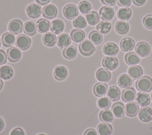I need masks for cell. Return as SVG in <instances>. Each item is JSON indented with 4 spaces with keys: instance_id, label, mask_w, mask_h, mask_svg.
Here are the masks:
<instances>
[{
    "instance_id": "obj_1",
    "label": "cell",
    "mask_w": 152,
    "mask_h": 135,
    "mask_svg": "<svg viewBox=\"0 0 152 135\" xmlns=\"http://www.w3.org/2000/svg\"><path fill=\"white\" fill-rule=\"evenodd\" d=\"M135 86L138 90L148 92L152 89V79L149 76H144L136 81Z\"/></svg>"
},
{
    "instance_id": "obj_2",
    "label": "cell",
    "mask_w": 152,
    "mask_h": 135,
    "mask_svg": "<svg viewBox=\"0 0 152 135\" xmlns=\"http://www.w3.org/2000/svg\"><path fill=\"white\" fill-rule=\"evenodd\" d=\"M79 50L83 55L88 56L92 54L96 49L92 42L88 40H85L80 44Z\"/></svg>"
},
{
    "instance_id": "obj_3",
    "label": "cell",
    "mask_w": 152,
    "mask_h": 135,
    "mask_svg": "<svg viewBox=\"0 0 152 135\" xmlns=\"http://www.w3.org/2000/svg\"><path fill=\"white\" fill-rule=\"evenodd\" d=\"M63 14L67 19H75V17L78 15V9L76 5L72 4H69L64 7Z\"/></svg>"
},
{
    "instance_id": "obj_4",
    "label": "cell",
    "mask_w": 152,
    "mask_h": 135,
    "mask_svg": "<svg viewBox=\"0 0 152 135\" xmlns=\"http://www.w3.org/2000/svg\"><path fill=\"white\" fill-rule=\"evenodd\" d=\"M30 44L31 40L30 37L25 34H20L15 39V46L21 50H25L28 49Z\"/></svg>"
},
{
    "instance_id": "obj_5",
    "label": "cell",
    "mask_w": 152,
    "mask_h": 135,
    "mask_svg": "<svg viewBox=\"0 0 152 135\" xmlns=\"http://www.w3.org/2000/svg\"><path fill=\"white\" fill-rule=\"evenodd\" d=\"M135 50L140 56L145 57L150 54L151 52V47L147 42L140 41L136 45Z\"/></svg>"
},
{
    "instance_id": "obj_6",
    "label": "cell",
    "mask_w": 152,
    "mask_h": 135,
    "mask_svg": "<svg viewBox=\"0 0 152 135\" xmlns=\"http://www.w3.org/2000/svg\"><path fill=\"white\" fill-rule=\"evenodd\" d=\"M115 11L113 8L107 6L102 7L99 10V15L100 18L106 21H109L112 20L114 17Z\"/></svg>"
},
{
    "instance_id": "obj_7",
    "label": "cell",
    "mask_w": 152,
    "mask_h": 135,
    "mask_svg": "<svg viewBox=\"0 0 152 135\" xmlns=\"http://www.w3.org/2000/svg\"><path fill=\"white\" fill-rule=\"evenodd\" d=\"M103 66L109 70L115 69L118 66V60L116 57L114 56H106L103 59Z\"/></svg>"
},
{
    "instance_id": "obj_8",
    "label": "cell",
    "mask_w": 152,
    "mask_h": 135,
    "mask_svg": "<svg viewBox=\"0 0 152 135\" xmlns=\"http://www.w3.org/2000/svg\"><path fill=\"white\" fill-rule=\"evenodd\" d=\"M26 11L29 17L36 18L39 17L42 13V7L38 4L33 3L27 7Z\"/></svg>"
},
{
    "instance_id": "obj_9",
    "label": "cell",
    "mask_w": 152,
    "mask_h": 135,
    "mask_svg": "<svg viewBox=\"0 0 152 135\" xmlns=\"http://www.w3.org/2000/svg\"><path fill=\"white\" fill-rule=\"evenodd\" d=\"M58 12L56 7L52 4H48L45 5L42 9L43 16L48 19H52L55 18Z\"/></svg>"
},
{
    "instance_id": "obj_10",
    "label": "cell",
    "mask_w": 152,
    "mask_h": 135,
    "mask_svg": "<svg viewBox=\"0 0 152 135\" xmlns=\"http://www.w3.org/2000/svg\"><path fill=\"white\" fill-rule=\"evenodd\" d=\"M7 57L11 62H17L21 56V52L18 47H11L7 50Z\"/></svg>"
},
{
    "instance_id": "obj_11",
    "label": "cell",
    "mask_w": 152,
    "mask_h": 135,
    "mask_svg": "<svg viewBox=\"0 0 152 135\" xmlns=\"http://www.w3.org/2000/svg\"><path fill=\"white\" fill-rule=\"evenodd\" d=\"M23 28L22 21L18 19L12 20L8 24L9 31L14 34H19L21 33Z\"/></svg>"
},
{
    "instance_id": "obj_12",
    "label": "cell",
    "mask_w": 152,
    "mask_h": 135,
    "mask_svg": "<svg viewBox=\"0 0 152 135\" xmlns=\"http://www.w3.org/2000/svg\"><path fill=\"white\" fill-rule=\"evenodd\" d=\"M138 117L143 122H148L152 120V109L148 107H142L138 112Z\"/></svg>"
},
{
    "instance_id": "obj_13",
    "label": "cell",
    "mask_w": 152,
    "mask_h": 135,
    "mask_svg": "<svg viewBox=\"0 0 152 135\" xmlns=\"http://www.w3.org/2000/svg\"><path fill=\"white\" fill-rule=\"evenodd\" d=\"M65 27L64 22L60 19H55L50 23V30L55 34H59L64 30Z\"/></svg>"
},
{
    "instance_id": "obj_14",
    "label": "cell",
    "mask_w": 152,
    "mask_h": 135,
    "mask_svg": "<svg viewBox=\"0 0 152 135\" xmlns=\"http://www.w3.org/2000/svg\"><path fill=\"white\" fill-rule=\"evenodd\" d=\"M68 75V70L64 66H56L53 70V76L58 81L64 80Z\"/></svg>"
},
{
    "instance_id": "obj_15",
    "label": "cell",
    "mask_w": 152,
    "mask_h": 135,
    "mask_svg": "<svg viewBox=\"0 0 152 135\" xmlns=\"http://www.w3.org/2000/svg\"><path fill=\"white\" fill-rule=\"evenodd\" d=\"M139 106L135 102H129L125 107V111L129 117H135L139 112Z\"/></svg>"
},
{
    "instance_id": "obj_16",
    "label": "cell",
    "mask_w": 152,
    "mask_h": 135,
    "mask_svg": "<svg viewBox=\"0 0 152 135\" xmlns=\"http://www.w3.org/2000/svg\"><path fill=\"white\" fill-rule=\"evenodd\" d=\"M135 41L131 37L124 38L121 43L120 47L124 52H129L133 50L135 47Z\"/></svg>"
},
{
    "instance_id": "obj_17",
    "label": "cell",
    "mask_w": 152,
    "mask_h": 135,
    "mask_svg": "<svg viewBox=\"0 0 152 135\" xmlns=\"http://www.w3.org/2000/svg\"><path fill=\"white\" fill-rule=\"evenodd\" d=\"M118 52V47L114 43H107L103 47V53L107 56H115Z\"/></svg>"
},
{
    "instance_id": "obj_18",
    "label": "cell",
    "mask_w": 152,
    "mask_h": 135,
    "mask_svg": "<svg viewBox=\"0 0 152 135\" xmlns=\"http://www.w3.org/2000/svg\"><path fill=\"white\" fill-rule=\"evenodd\" d=\"M96 78L100 82H108L111 78V73L106 69L100 68L96 73Z\"/></svg>"
},
{
    "instance_id": "obj_19",
    "label": "cell",
    "mask_w": 152,
    "mask_h": 135,
    "mask_svg": "<svg viewBox=\"0 0 152 135\" xmlns=\"http://www.w3.org/2000/svg\"><path fill=\"white\" fill-rule=\"evenodd\" d=\"M136 96V91L132 88H127L122 92V99L124 102L134 101Z\"/></svg>"
},
{
    "instance_id": "obj_20",
    "label": "cell",
    "mask_w": 152,
    "mask_h": 135,
    "mask_svg": "<svg viewBox=\"0 0 152 135\" xmlns=\"http://www.w3.org/2000/svg\"><path fill=\"white\" fill-rule=\"evenodd\" d=\"M56 43L60 48H65L71 43V39L68 34L62 33L57 37Z\"/></svg>"
},
{
    "instance_id": "obj_21",
    "label": "cell",
    "mask_w": 152,
    "mask_h": 135,
    "mask_svg": "<svg viewBox=\"0 0 152 135\" xmlns=\"http://www.w3.org/2000/svg\"><path fill=\"white\" fill-rule=\"evenodd\" d=\"M107 85L104 83H97L93 87V92L98 97H102L106 94L107 91Z\"/></svg>"
},
{
    "instance_id": "obj_22",
    "label": "cell",
    "mask_w": 152,
    "mask_h": 135,
    "mask_svg": "<svg viewBox=\"0 0 152 135\" xmlns=\"http://www.w3.org/2000/svg\"><path fill=\"white\" fill-rule=\"evenodd\" d=\"M50 27V22L45 18H40L36 22V28L40 33H47Z\"/></svg>"
},
{
    "instance_id": "obj_23",
    "label": "cell",
    "mask_w": 152,
    "mask_h": 135,
    "mask_svg": "<svg viewBox=\"0 0 152 135\" xmlns=\"http://www.w3.org/2000/svg\"><path fill=\"white\" fill-rule=\"evenodd\" d=\"M56 37L53 33L47 32L43 35L42 40L45 45L48 47L53 46L56 42Z\"/></svg>"
},
{
    "instance_id": "obj_24",
    "label": "cell",
    "mask_w": 152,
    "mask_h": 135,
    "mask_svg": "<svg viewBox=\"0 0 152 135\" xmlns=\"http://www.w3.org/2000/svg\"><path fill=\"white\" fill-rule=\"evenodd\" d=\"M70 36L72 40L75 43H79L83 41L86 34L84 31L79 29H74L71 31Z\"/></svg>"
},
{
    "instance_id": "obj_25",
    "label": "cell",
    "mask_w": 152,
    "mask_h": 135,
    "mask_svg": "<svg viewBox=\"0 0 152 135\" xmlns=\"http://www.w3.org/2000/svg\"><path fill=\"white\" fill-rule=\"evenodd\" d=\"M128 75L134 79L140 78L143 74V70L141 66L137 65H133L131 66L128 70Z\"/></svg>"
},
{
    "instance_id": "obj_26",
    "label": "cell",
    "mask_w": 152,
    "mask_h": 135,
    "mask_svg": "<svg viewBox=\"0 0 152 135\" xmlns=\"http://www.w3.org/2000/svg\"><path fill=\"white\" fill-rule=\"evenodd\" d=\"M135 100L138 105L141 107L147 106L150 102V96L145 92H138Z\"/></svg>"
},
{
    "instance_id": "obj_27",
    "label": "cell",
    "mask_w": 152,
    "mask_h": 135,
    "mask_svg": "<svg viewBox=\"0 0 152 135\" xmlns=\"http://www.w3.org/2000/svg\"><path fill=\"white\" fill-rule=\"evenodd\" d=\"M107 97L112 101H117L120 99L121 91L120 89L116 86H111L109 87L107 92Z\"/></svg>"
},
{
    "instance_id": "obj_28",
    "label": "cell",
    "mask_w": 152,
    "mask_h": 135,
    "mask_svg": "<svg viewBox=\"0 0 152 135\" xmlns=\"http://www.w3.org/2000/svg\"><path fill=\"white\" fill-rule=\"evenodd\" d=\"M112 111L115 117L117 118L122 117L125 114V106L122 102L115 103L112 107Z\"/></svg>"
},
{
    "instance_id": "obj_29",
    "label": "cell",
    "mask_w": 152,
    "mask_h": 135,
    "mask_svg": "<svg viewBox=\"0 0 152 135\" xmlns=\"http://www.w3.org/2000/svg\"><path fill=\"white\" fill-rule=\"evenodd\" d=\"M97 130L99 135H110L113 131V128L110 124L104 123L98 125Z\"/></svg>"
},
{
    "instance_id": "obj_30",
    "label": "cell",
    "mask_w": 152,
    "mask_h": 135,
    "mask_svg": "<svg viewBox=\"0 0 152 135\" xmlns=\"http://www.w3.org/2000/svg\"><path fill=\"white\" fill-rule=\"evenodd\" d=\"M118 83L121 88H127L132 85V80L127 74H122L119 77Z\"/></svg>"
},
{
    "instance_id": "obj_31",
    "label": "cell",
    "mask_w": 152,
    "mask_h": 135,
    "mask_svg": "<svg viewBox=\"0 0 152 135\" xmlns=\"http://www.w3.org/2000/svg\"><path fill=\"white\" fill-rule=\"evenodd\" d=\"M2 44L5 47H11L14 45L15 42V36L11 33H5L1 37Z\"/></svg>"
},
{
    "instance_id": "obj_32",
    "label": "cell",
    "mask_w": 152,
    "mask_h": 135,
    "mask_svg": "<svg viewBox=\"0 0 152 135\" xmlns=\"http://www.w3.org/2000/svg\"><path fill=\"white\" fill-rule=\"evenodd\" d=\"M132 15V11L129 8H119L117 12V17L118 18L122 21L128 20Z\"/></svg>"
},
{
    "instance_id": "obj_33",
    "label": "cell",
    "mask_w": 152,
    "mask_h": 135,
    "mask_svg": "<svg viewBox=\"0 0 152 135\" xmlns=\"http://www.w3.org/2000/svg\"><path fill=\"white\" fill-rule=\"evenodd\" d=\"M36 25L33 21H27L24 24L23 31L28 36H33L36 33Z\"/></svg>"
},
{
    "instance_id": "obj_34",
    "label": "cell",
    "mask_w": 152,
    "mask_h": 135,
    "mask_svg": "<svg viewBox=\"0 0 152 135\" xmlns=\"http://www.w3.org/2000/svg\"><path fill=\"white\" fill-rule=\"evenodd\" d=\"M125 60L129 65H135L140 62V57L135 52H131L125 54Z\"/></svg>"
},
{
    "instance_id": "obj_35",
    "label": "cell",
    "mask_w": 152,
    "mask_h": 135,
    "mask_svg": "<svg viewBox=\"0 0 152 135\" xmlns=\"http://www.w3.org/2000/svg\"><path fill=\"white\" fill-rule=\"evenodd\" d=\"M86 18L88 24L94 25L99 22L100 15L96 11H93L86 14Z\"/></svg>"
},
{
    "instance_id": "obj_36",
    "label": "cell",
    "mask_w": 152,
    "mask_h": 135,
    "mask_svg": "<svg viewBox=\"0 0 152 135\" xmlns=\"http://www.w3.org/2000/svg\"><path fill=\"white\" fill-rule=\"evenodd\" d=\"M77 54V50L75 46H69L65 48L62 51V54L64 57L67 59H74Z\"/></svg>"
},
{
    "instance_id": "obj_37",
    "label": "cell",
    "mask_w": 152,
    "mask_h": 135,
    "mask_svg": "<svg viewBox=\"0 0 152 135\" xmlns=\"http://www.w3.org/2000/svg\"><path fill=\"white\" fill-rule=\"evenodd\" d=\"M99 119L101 121L104 123H111L113 120V115L109 110L106 109L100 112Z\"/></svg>"
},
{
    "instance_id": "obj_38",
    "label": "cell",
    "mask_w": 152,
    "mask_h": 135,
    "mask_svg": "<svg viewBox=\"0 0 152 135\" xmlns=\"http://www.w3.org/2000/svg\"><path fill=\"white\" fill-rule=\"evenodd\" d=\"M13 76V69L9 66H2L0 68V77L3 79L7 80Z\"/></svg>"
},
{
    "instance_id": "obj_39",
    "label": "cell",
    "mask_w": 152,
    "mask_h": 135,
    "mask_svg": "<svg viewBox=\"0 0 152 135\" xmlns=\"http://www.w3.org/2000/svg\"><path fill=\"white\" fill-rule=\"evenodd\" d=\"M129 24L123 21H118L115 24V30L119 34H125L129 31Z\"/></svg>"
},
{
    "instance_id": "obj_40",
    "label": "cell",
    "mask_w": 152,
    "mask_h": 135,
    "mask_svg": "<svg viewBox=\"0 0 152 135\" xmlns=\"http://www.w3.org/2000/svg\"><path fill=\"white\" fill-rule=\"evenodd\" d=\"M111 24L106 21H101L96 25V29L97 31L102 34H106L109 33L111 30Z\"/></svg>"
},
{
    "instance_id": "obj_41",
    "label": "cell",
    "mask_w": 152,
    "mask_h": 135,
    "mask_svg": "<svg viewBox=\"0 0 152 135\" xmlns=\"http://www.w3.org/2000/svg\"><path fill=\"white\" fill-rule=\"evenodd\" d=\"M88 38L91 42L96 45L100 44L103 40V36L102 34L96 30H93L90 33Z\"/></svg>"
},
{
    "instance_id": "obj_42",
    "label": "cell",
    "mask_w": 152,
    "mask_h": 135,
    "mask_svg": "<svg viewBox=\"0 0 152 135\" xmlns=\"http://www.w3.org/2000/svg\"><path fill=\"white\" fill-rule=\"evenodd\" d=\"M74 27L77 29L84 28L87 25V22L86 19L82 16H78L77 18H75L72 22Z\"/></svg>"
},
{
    "instance_id": "obj_43",
    "label": "cell",
    "mask_w": 152,
    "mask_h": 135,
    "mask_svg": "<svg viewBox=\"0 0 152 135\" xmlns=\"http://www.w3.org/2000/svg\"><path fill=\"white\" fill-rule=\"evenodd\" d=\"M78 9L82 14H87L91 9V5L87 1H82L78 4Z\"/></svg>"
},
{
    "instance_id": "obj_44",
    "label": "cell",
    "mask_w": 152,
    "mask_h": 135,
    "mask_svg": "<svg viewBox=\"0 0 152 135\" xmlns=\"http://www.w3.org/2000/svg\"><path fill=\"white\" fill-rule=\"evenodd\" d=\"M97 105L101 109L106 110L111 106V102L107 97H101L97 100Z\"/></svg>"
},
{
    "instance_id": "obj_45",
    "label": "cell",
    "mask_w": 152,
    "mask_h": 135,
    "mask_svg": "<svg viewBox=\"0 0 152 135\" xmlns=\"http://www.w3.org/2000/svg\"><path fill=\"white\" fill-rule=\"evenodd\" d=\"M143 24L148 29H152V14H148L143 18Z\"/></svg>"
},
{
    "instance_id": "obj_46",
    "label": "cell",
    "mask_w": 152,
    "mask_h": 135,
    "mask_svg": "<svg viewBox=\"0 0 152 135\" xmlns=\"http://www.w3.org/2000/svg\"><path fill=\"white\" fill-rule=\"evenodd\" d=\"M10 135H25V133L21 128L17 127L11 131Z\"/></svg>"
},
{
    "instance_id": "obj_47",
    "label": "cell",
    "mask_w": 152,
    "mask_h": 135,
    "mask_svg": "<svg viewBox=\"0 0 152 135\" xmlns=\"http://www.w3.org/2000/svg\"><path fill=\"white\" fill-rule=\"evenodd\" d=\"M131 2L132 0H117V4L120 7H128Z\"/></svg>"
},
{
    "instance_id": "obj_48",
    "label": "cell",
    "mask_w": 152,
    "mask_h": 135,
    "mask_svg": "<svg viewBox=\"0 0 152 135\" xmlns=\"http://www.w3.org/2000/svg\"><path fill=\"white\" fill-rule=\"evenodd\" d=\"M7 62V54L6 53L0 49V65L5 63Z\"/></svg>"
},
{
    "instance_id": "obj_49",
    "label": "cell",
    "mask_w": 152,
    "mask_h": 135,
    "mask_svg": "<svg viewBox=\"0 0 152 135\" xmlns=\"http://www.w3.org/2000/svg\"><path fill=\"white\" fill-rule=\"evenodd\" d=\"M84 135H99L97 131L94 128H88L86 130Z\"/></svg>"
},
{
    "instance_id": "obj_50",
    "label": "cell",
    "mask_w": 152,
    "mask_h": 135,
    "mask_svg": "<svg viewBox=\"0 0 152 135\" xmlns=\"http://www.w3.org/2000/svg\"><path fill=\"white\" fill-rule=\"evenodd\" d=\"M101 2L106 5H109V6H113L115 5L116 0H100Z\"/></svg>"
},
{
    "instance_id": "obj_51",
    "label": "cell",
    "mask_w": 152,
    "mask_h": 135,
    "mask_svg": "<svg viewBox=\"0 0 152 135\" xmlns=\"http://www.w3.org/2000/svg\"><path fill=\"white\" fill-rule=\"evenodd\" d=\"M146 0H133V3L137 6H141L145 4Z\"/></svg>"
},
{
    "instance_id": "obj_52",
    "label": "cell",
    "mask_w": 152,
    "mask_h": 135,
    "mask_svg": "<svg viewBox=\"0 0 152 135\" xmlns=\"http://www.w3.org/2000/svg\"><path fill=\"white\" fill-rule=\"evenodd\" d=\"M50 0H36V2L41 5H45L48 4Z\"/></svg>"
},
{
    "instance_id": "obj_53",
    "label": "cell",
    "mask_w": 152,
    "mask_h": 135,
    "mask_svg": "<svg viewBox=\"0 0 152 135\" xmlns=\"http://www.w3.org/2000/svg\"><path fill=\"white\" fill-rule=\"evenodd\" d=\"M4 127V122L2 118L0 117V131H1Z\"/></svg>"
},
{
    "instance_id": "obj_54",
    "label": "cell",
    "mask_w": 152,
    "mask_h": 135,
    "mask_svg": "<svg viewBox=\"0 0 152 135\" xmlns=\"http://www.w3.org/2000/svg\"><path fill=\"white\" fill-rule=\"evenodd\" d=\"M3 86V82L0 79V90H1V89L2 88Z\"/></svg>"
},
{
    "instance_id": "obj_55",
    "label": "cell",
    "mask_w": 152,
    "mask_h": 135,
    "mask_svg": "<svg viewBox=\"0 0 152 135\" xmlns=\"http://www.w3.org/2000/svg\"><path fill=\"white\" fill-rule=\"evenodd\" d=\"M37 135H46V134H42V133H40V134H38Z\"/></svg>"
},
{
    "instance_id": "obj_56",
    "label": "cell",
    "mask_w": 152,
    "mask_h": 135,
    "mask_svg": "<svg viewBox=\"0 0 152 135\" xmlns=\"http://www.w3.org/2000/svg\"><path fill=\"white\" fill-rule=\"evenodd\" d=\"M1 39H0V47H1Z\"/></svg>"
},
{
    "instance_id": "obj_57",
    "label": "cell",
    "mask_w": 152,
    "mask_h": 135,
    "mask_svg": "<svg viewBox=\"0 0 152 135\" xmlns=\"http://www.w3.org/2000/svg\"><path fill=\"white\" fill-rule=\"evenodd\" d=\"M151 99H152V94H151Z\"/></svg>"
}]
</instances>
